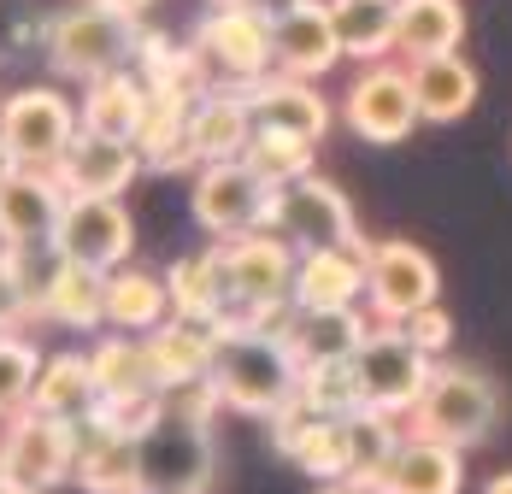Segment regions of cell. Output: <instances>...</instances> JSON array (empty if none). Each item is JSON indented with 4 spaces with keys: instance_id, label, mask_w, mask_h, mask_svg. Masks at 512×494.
<instances>
[{
    "instance_id": "cell-1",
    "label": "cell",
    "mask_w": 512,
    "mask_h": 494,
    "mask_svg": "<svg viewBox=\"0 0 512 494\" xmlns=\"http://www.w3.org/2000/svg\"><path fill=\"white\" fill-rule=\"evenodd\" d=\"M212 383L224 395V412L242 418H271L283 400H295L301 383V359L295 347L271 330H254L236 306L218 318V359H212Z\"/></svg>"
},
{
    "instance_id": "cell-2",
    "label": "cell",
    "mask_w": 512,
    "mask_h": 494,
    "mask_svg": "<svg viewBox=\"0 0 512 494\" xmlns=\"http://www.w3.org/2000/svg\"><path fill=\"white\" fill-rule=\"evenodd\" d=\"M501 383L477 365H442L436 359V377L430 389L418 395V406L407 412V430L412 436H436V442H454V447H477L495 436L501 424Z\"/></svg>"
},
{
    "instance_id": "cell-3",
    "label": "cell",
    "mask_w": 512,
    "mask_h": 494,
    "mask_svg": "<svg viewBox=\"0 0 512 494\" xmlns=\"http://www.w3.org/2000/svg\"><path fill=\"white\" fill-rule=\"evenodd\" d=\"M136 42H142V24L136 12L124 6H106V0H83L71 12H59L48 24V59L59 77H106L118 65H136Z\"/></svg>"
},
{
    "instance_id": "cell-4",
    "label": "cell",
    "mask_w": 512,
    "mask_h": 494,
    "mask_svg": "<svg viewBox=\"0 0 512 494\" xmlns=\"http://www.w3.org/2000/svg\"><path fill=\"white\" fill-rule=\"evenodd\" d=\"M265 230H277L283 242H295V247H359V242H371L354 218V200L342 195L330 177H318V171L271 189V200H265Z\"/></svg>"
},
{
    "instance_id": "cell-5",
    "label": "cell",
    "mask_w": 512,
    "mask_h": 494,
    "mask_svg": "<svg viewBox=\"0 0 512 494\" xmlns=\"http://www.w3.org/2000/svg\"><path fill=\"white\" fill-rule=\"evenodd\" d=\"M77 447H83V424L59 418L42 406H12L0 424V471H18L36 489H59L77 477Z\"/></svg>"
},
{
    "instance_id": "cell-6",
    "label": "cell",
    "mask_w": 512,
    "mask_h": 494,
    "mask_svg": "<svg viewBox=\"0 0 512 494\" xmlns=\"http://www.w3.org/2000/svg\"><path fill=\"white\" fill-rule=\"evenodd\" d=\"M342 124H348L354 136H365V142H377V148L407 142L412 130L424 124L418 89H412V65L371 59L354 83H348V95H342Z\"/></svg>"
},
{
    "instance_id": "cell-7",
    "label": "cell",
    "mask_w": 512,
    "mask_h": 494,
    "mask_svg": "<svg viewBox=\"0 0 512 494\" xmlns=\"http://www.w3.org/2000/svg\"><path fill=\"white\" fill-rule=\"evenodd\" d=\"M442 300V271L436 259L407 236H383L365 247V306L383 324H407L418 306Z\"/></svg>"
},
{
    "instance_id": "cell-8",
    "label": "cell",
    "mask_w": 512,
    "mask_h": 494,
    "mask_svg": "<svg viewBox=\"0 0 512 494\" xmlns=\"http://www.w3.org/2000/svg\"><path fill=\"white\" fill-rule=\"evenodd\" d=\"M265 200H271V183L248 159H212L189 177V212L212 242L265 230Z\"/></svg>"
},
{
    "instance_id": "cell-9",
    "label": "cell",
    "mask_w": 512,
    "mask_h": 494,
    "mask_svg": "<svg viewBox=\"0 0 512 494\" xmlns=\"http://www.w3.org/2000/svg\"><path fill=\"white\" fill-rule=\"evenodd\" d=\"M359 365V389H365V406H377V412H395V418H407L418 395L430 389V377H436V359L424 353V347H412V336L401 324H383L377 318V330L365 336V347L354 353Z\"/></svg>"
},
{
    "instance_id": "cell-10",
    "label": "cell",
    "mask_w": 512,
    "mask_h": 494,
    "mask_svg": "<svg viewBox=\"0 0 512 494\" xmlns=\"http://www.w3.org/2000/svg\"><path fill=\"white\" fill-rule=\"evenodd\" d=\"M195 48L212 65L218 83H254L265 71H277V42H271V18L242 6V0H218L195 24Z\"/></svg>"
},
{
    "instance_id": "cell-11",
    "label": "cell",
    "mask_w": 512,
    "mask_h": 494,
    "mask_svg": "<svg viewBox=\"0 0 512 494\" xmlns=\"http://www.w3.org/2000/svg\"><path fill=\"white\" fill-rule=\"evenodd\" d=\"M53 253L95 265V271H118L136 253V218L124 195H65L59 230H53Z\"/></svg>"
},
{
    "instance_id": "cell-12",
    "label": "cell",
    "mask_w": 512,
    "mask_h": 494,
    "mask_svg": "<svg viewBox=\"0 0 512 494\" xmlns=\"http://www.w3.org/2000/svg\"><path fill=\"white\" fill-rule=\"evenodd\" d=\"M142 477L159 494H206L212 489V424H195L165 395V418L142 436Z\"/></svg>"
},
{
    "instance_id": "cell-13",
    "label": "cell",
    "mask_w": 512,
    "mask_h": 494,
    "mask_svg": "<svg viewBox=\"0 0 512 494\" xmlns=\"http://www.w3.org/2000/svg\"><path fill=\"white\" fill-rule=\"evenodd\" d=\"M77 130H83V112L59 89H18V95L0 100V136L12 142L18 165L53 171L65 159V148L77 142Z\"/></svg>"
},
{
    "instance_id": "cell-14",
    "label": "cell",
    "mask_w": 512,
    "mask_h": 494,
    "mask_svg": "<svg viewBox=\"0 0 512 494\" xmlns=\"http://www.w3.org/2000/svg\"><path fill=\"white\" fill-rule=\"evenodd\" d=\"M218 253H224L230 300H236L242 312H259V306H283V300H295V259H301V247L283 242L277 230L230 236V242H218Z\"/></svg>"
},
{
    "instance_id": "cell-15",
    "label": "cell",
    "mask_w": 512,
    "mask_h": 494,
    "mask_svg": "<svg viewBox=\"0 0 512 494\" xmlns=\"http://www.w3.org/2000/svg\"><path fill=\"white\" fill-rule=\"evenodd\" d=\"M59 212H65L59 177L42 171V165H18V171L0 183V247H12V253L53 247Z\"/></svg>"
},
{
    "instance_id": "cell-16",
    "label": "cell",
    "mask_w": 512,
    "mask_h": 494,
    "mask_svg": "<svg viewBox=\"0 0 512 494\" xmlns=\"http://www.w3.org/2000/svg\"><path fill=\"white\" fill-rule=\"evenodd\" d=\"M248 106H254V124L265 130H289V136H307V142H324L330 124H336V106L318 95L312 77H289V71H265L254 83H236Z\"/></svg>"
},
{
    "instance_id": "cell-17",
    "label": "cell",
    "mask_w": 512,
    "mask_h": 494,
    "mask_svg": "<svg viewBox=\"0 0 512 494\" xmlns=\"http://www.w3.org/2000/svg\"><path fill=\"white\" fill-rule=\"evenodd\" d=\"M271 42H277V71L289 77H330L348 53H342V36H336V12L330 0H301L289 6L283 18H271Z\"/></svg>"
},
{
    "instance_id": "cell-18",
    "label": "cell",
    "mask_w": 512,
    "mask_h": 494,
    "mask_svg": "<svg viewBox=\"0 0 512 494\" xmlns=\"http://www.w3.org/2000/svg\"><path fill=\"white\" fill-rule=\"evenodd\" d=\"M142 153L124 136H101V130H77V142L65 148V159L53 165L65 195H124L142 177Z\"/></svg>"
},
{
    "instance_id": "cell-19",
    "label": "cell",
    "mask_w": 512,
    "mask_h": 494,
    "mask_svg": "<svg viewBox=\"0 0 512 494\" xmlns=\"http://www.w3.org/2000/svg\"><path fill=\"white\" fill-rule=\"evenodd\" d=\"M365 247H301L295 259V306L301 312H348L365 306Z\"/></svg>"
},
{
    "instance_id": "cell-20",
    "label": "cell",
    "mask_w": 512,
    "mask_h": 494,
    "mask_svg": "<svg viewBox=\"0 0 512 494\" xmlns=\"http://www.w3.org/2000/svg\"><path fill=\"white\" fill-rule=\"evenodd\" d=\"M36 318H48L59 330H101L106 324V271L53 253L48 265H42V283H36Z\"/></svg>"
},
{
    "instance_id": "cell-21",
    "label": "cell",
    "mask_w": 512,
    "mask_h": 494,
    "mask_svg": "<svg viewBox=\"0 0 512 494\" xmlns=\"http://www.w3.org/2000/svg\"><path fill=\"white\" fill-rule=\"evenodd\" d=\"M148 342V365H154V383L165 395L189 389V383H206L212 377V359H218V324H201V318H165L159 330L142 336Z\"/></svg>"
},
{
    "instance_id": "cell-22",
    "label": "cell",
    "mask_w": 512,
    "mask_h": 494,
    "mask_svg": "<svg viewBox=\"0 0 512 494\" xmlns=\"http://www.w3.org/2000/svg\"><path fill=\"white\" fill-rule=\"evenodd\" d=\"M377 494H465V447L407 430V442L377 477Z\"/></svg>"
},
{
    "instance_id": "cell-23",
    "label": "cell",
    "mask_w": 512,
    "mask_h": 494,
    "mask_svg": "<svg viewBox=\"0 0 512 494\" xmlns=\"http://www.w3.org/2000/svg\"><path fill=\"white\" fill-rule=\"evenodd\" d=\"M254 130H259L254 106H248V95L236 83H212L195 100V112H189V136H195L201 165H212V159H242L248 142H254Z\"/></svg>"
},
{
    "instance_id": "cell-24",
    "label": "cell",
    "mask_w": 512,
    "mask_h": 494,
    "mask_svg": "<svg viewBox=\"0 0 512 494\" xmlns=\"http://www.w3.org/2000/svg\"><path fill=\"white\" fill-rule=\"evenodd\" d=\"M189 112H195V100L183 95L148 100V118L136 130V153H142L148 171H159V177H195L201 171V153H195V136H189Z\"/></svg>"
},
{
    "instance_id": "cell-25",
    "label": "cell",
    "mask_w": 512,
    "mask_h": 494,
    "mask_svg": "<svg viewBox=\"0 0 512 494\" xmlns=\"http://www.w3.org/2000/svg\"><path fill=\"white\" fill-rule=\"evenodd\" d=\"M148 100H154V89L142 83V71H136V65H118V71L83 83V106H77V112H83V130L136 142V130H142V118H148Z\"/></svg>"
},
{
    "instance_id": "cell-26",
    "label": "cell",
    "mask_w": 512,
    "mask_h": 494,
    "mask_svg": "<svg viewBox=\"0 0 512 494\" xmlns=\"http://www.w3.org/2000/svg\"><path fill=\"white\" fill-rule=\"evenodd\" d=\"M412 89H418L424 124H460L465 112L477 106V65H471L460 48L412 59Z\"/></svg>"
},
{
    "instance_id": "cell-27",
    "label": "cell",
    "mask_w": 512,
    "mask_h": 494,
    "mask_svg": "<svg viewBox=\"0 0 512 494\" xmlns=\"http://www.w3.org/2000/svg\"><path fill=\"white\" fill-rule=\"evenodd\" d=\"M83 494H130L148 489L142 477V442L124 436V430H83V447H77V477H71Z\"/></svg>"
},
{
    "instance_id": "cell-28",
    "label": "cell",
    "mask_w": 512,
    "mask_h": 494,
    "mask_svg": "<svg viewBox=\"0 0 512 494\" xmlns=\"http://www.w3.org/2000/svg\"><path fill=\"white\" fill-rule=\"evenodd\" d=\"M165 289H171V312L177 318H201V324H218L236 300H230V277H224V253L218 242L206 253H183L165 265Z\"/></svg>"
},
{
    "instance_id": "cell-29",
    "label": "cell",
    "mask_w": 512,
    "mask_h": 494,
    "mask_svg": "<svg viewBox=\"0 0 512 494\" xmlns=\"http://www.w3.org/2000/svg\"><path fill=\"white\" fill-rule=\"evenodd\" d=\"M165 318H171L165 271H148V265H118V271H106V330L148 336Z\"/></svg>"
},
{
    "instance_id": "cell-30",
    "label": "cell",
    "mask_w": 512,
    "mask_h": 494,
    "mask_svg": "<svg viewBox=\"0 0 512 494\" xmlns=\"http://www.w3.org/2000/svg\"><path fill=\"white\" fill-rule=\"evenodd\" d=\"M89 365H95V389H101V406H124V400L142 395H165L154 383V365H148V342L130 336V330H112L89 347Z\"/></svg>"
},
{
    "instance_id": "cell-31",
    "label": "cell",
    "mask_w": 512,
    "mask_h": 494,
    "mask_svg": "<svg viewBox=\"0 0 512 494\" xmlns=\"http://www.w3.org/2000/svg\"><path fill=\"white\" fill-rule=\"evenodd\" d=\"M465 42V6L460 0H395V53L401 59H430L454 53Z\"/></svg>"
},
{
    "instance_id": "cell-32",
    "label": "cell",
    "mask_w": 512,
    "mask_h": 494,
    "mask_svg": "<svg viewBox=\"0 0 512 494\" xmlns=\"http://www.w3.org/2000/svg\"><path fill=\"white\" fill-rule=\"evenodd\" d=\"M371 330H377V312H371V306H348V312H301L295 330H289V347H295L301 365H312V359H354Z\"/></svg>"
},
{
    "instance_id": "cell-33",
    "label": "cell",
    "mask_w": 512,
    "mask_h": 494,
    "mask_svg": "<svg viewBox=\"0 0 512 494\" xmlns=\"http://www.w3.org/2000/svg\"><path fill=\"white\" fill-rule=\"evenodd\" d=\"M95 365H89V353H42V371H36V389H30V406H42V412H59V418H89L95 412Z\"/></svg>"
},
{
    "instance_id": "cell-34",
    "label": "cell",
    "mask_w": 512,
    "mask_h": 494,
    "mask_svg": "<svg viewBox=\"0 0 512 494\" xmlns=\"http://www.w3.org/2000/svg\"><path fill=\"white\" fill-rule=\"evenodd\" d=\"M330 12H336V36L348 59L371 65L395 53V0H330Z\"/></svg>"
},
{
    "instance_id": "cell-35",
    "label": "cell",
    "mask_w": 512,
    "mask_h": 494,
    "mask_svg": "<svg viewBox=\"0 0 512 494\" xmlns=\"http://www.w3.org/2000/svg\"><path fill=\"white\" fill-rule=\"evenodd\" d=\"M295 395L307 400L318 418H348V412L365 406V389H359V365H354V359H312V365H301Z\"/></svg>"
},
{
    "instance_id": "cell-36",
    "label": "cell",
    "mask_w": 512,
    "mask_h": 494,
    "mask_svg": "<svg viewBox=\"0 0 512 494\" xmlns=\"http://www.w3.org/2000/svg\"><path fill=\"white\" fill-rule=\"evenodd\" d=\"M289 465H301L318 483H336L354 471V447H348V418H312L301 442L289 447Z\"/></svg>"
},
{
    "instance_id": "cell-37",
    "label": "cell",
    "mask_w": 512,
    "mask_h": 494,
    "mask_svg": "<svg viewBox=\"0 0 512 494\" xmlns=\"http://www.w3.org/2000/svg\"><path fill=\"white\" fill-rule=\"evenodd\" d=\"M242 159L254 165L271 189H277V183H295V177H307L312 159H318V142H307V136H289V130H265V124H259Z\"/></svg>"
},
{
    "instance_id": "cell-38",
    "label": "cell",
    "mask_w": 512,
    "mask_h": 494,
    "mask_svg": "<svg viewBox=\"0 0 512 494\" xmlns=\"http://www.w3.org/2000/svg\"><path fill=\"white\" fill-rule=\"evenodd\" d=\"M36 371H42L36 342H24L18 330H0V418H6L12 406H24V400H30Z\"/></svg>"
},
{
    "instance_id": "cell-39",
    "label": "cell",
    "mask_w": 512,
    "mask_h": 494,
    "mask_svg": "<svg viewBox=\"0 0 512 494\" xmlns=\"http://www.w3.org/2000/svg\"><path fill=\"white\" fill-rule=\"evenodd\" d=\"M401 330H407L412 347H424L430 359H442V353L454 347V318L442 312V300H436V306H418V312H412V318L401 324Z\"/></svg>"
},
{
    "instance_id": "cell-40",
    "label": "cell",
    "mask_w": 512,
    "mask_h": 494,
    "mask_svg": "<svg viewBox=\"0 0 512 494\" xmlns=\"http://www.w3.org/2000/svg\"><path fill=\"white\" fill-rule=\"evenodd\" d=\"M0 494H48V489H36V483H24L18 471H0Z\"/></svg>"
},
{
    "instance_id": "cell-41",
    "label": "cell",
    "mask_w": 512,
    "mask_h": 494,
    "mask_svg": "<svg viewBox=\"0 0 512 494\" xmlns=\"http://www.w3.org/2000/svg\"><path fill=\"white\" fill-rule=\"evenodd\" d=\"M242 6H254V12H265V18H283V12L301 6V0H242Z\"/></svg>"
},
{
    "instance_id": "cell-42",
    "label": "cell",
    "mask_w": 512,
    "mask_h": 494,
    "mask_svg": "<svg viewBox=\"0 0 512 494\" xmlns=\"http://www.w3.org/2000/svg\"><path fill=\"white\" fill-rule=\"evenodd\" d=\"M318 494H377V489H365V483H354V477H336V483H324Z\"/></svg>"
},
{
    "instance_id": "cell-43",
    "label": "cell",
    "mask_w": 512,
    "mask_h": 494,
    "mask_svg": "<svg viewBox=\"0 0 512 494\" xmlns=\"http://www.w3.org/2000/svg\"><path fill=\"white\" fill-rule=\"evenodd\" d=\"M12 171H18V153H12V142H6V136H0V183H6Z\"/></svg>"
},
{
    "instance_id": "cell-44",
    "label": "cell",
    "mask_w": 512,
    "mask_h": 494,
    "mask_svg": "<svg viewBox=\"0 0 512 494\" xmlns=\"http://www.w3.org/2000/svg\"><path fill=\"white\" fill-rule=\"evenodd\" d=\"M483 494H512V471H495V477L483 483Z\"/></svg>"
},
{
    "instance_id": "cell-45",
    "label": "cell",
    "mask_w": 512,
    "mask_h": 494,
    "mask_svg": "<svg viewBox=\"0 0 512 494\" xmlns=\"http://www.w3.org/2000/svg\"><path fill=\"white\" fill-rule=\"evenodd\" d=\"M106 6H124V12H136V18H142V12H148L154 0H106Z\"/></svg>"
},
{
    "instance_id": "cell-46",
    "label": "cell",
    "mask_w": 512,
    "mask_h": 494,
    "mask_svg": "<svg viewBox=\"0 0 512 494\" xmlns=\"http://www.w3.org/2000/svg\"><path fill=\"white\" fill-rule=\"evenodd\" d=\"M130 494H159V489H130Z\"/></svg>"
}]
</instances>
